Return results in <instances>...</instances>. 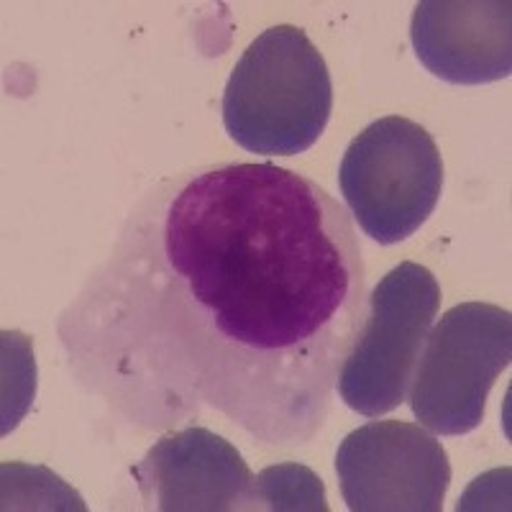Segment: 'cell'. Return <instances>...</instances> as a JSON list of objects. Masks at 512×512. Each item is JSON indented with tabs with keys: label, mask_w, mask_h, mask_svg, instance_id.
<instances>
[{
	"label": "cell",
	"mask_w": 512,
	"mask_h": 512,
	"mask_svg": "<svg viewBox=\"0 0 512 512\" xmlns=\"http://www.w3.org/2000/svg\"><path fill=\"white\" fill-rule=\"evenodd\" d=\"M369 315L349 213L269 162L164 177L59 315L88 395L139 431L205 410L256 443L305 446Z\"/></svg>",
	"instance_id": "obj_1"
},
{
	"label": "cell",
	"mask_w": 512,
	"mask_h": 512,
	"mask_svg": "<svg viewBox=\"0 0 512 512\" xmlns=\"http://www.w3.org/2000/svg\"><path fill=\"white\" fill-rule=\"evenodd\" d=\"M223 126L241 149L295 157L323 136L333 82L323 54L297 26H272L249 44L223 90Z\"/></svg>",
	"instance_id": "obj_2"
},
{
	"label": "cell",
	"mask_w": 512,
	"mask_h": 512,
	"mask_svg": "<svg viewBox=\"0 0 512 512\" xmlns=\"http://www.w3.org/2000/svg\"><path fill=\"white\" fill-rule=\"evenodd\" d=\"M338 185L369 239L400 244L441 200L443 159L436 139L410 118H379L346 146Z\"/></svg>",
	"instance_id": "obj_3"
},
{
	"label": "cell",
	"mask_w": 512,
	"mask_h": 512,
	"mask_svg": "<svg viewBox=\"0 0 512 512\" xmlns=\"http://www.w3.org/2000/svg\"><path fill=\"white\" fill-rule=\"evenodd\" d=\"M512 359V315L500 305L461 303L431 328L410 384L425 431L464 436L484 420L489 390Z\"/></svg>",
	"instance_id": "obj_4"
},
{
	"label": "cell",
	"mask_w": 512,
	"mask_h": 512,
	"mask_svg": "<svg viewBox=\"0 0 512 512\" xmlns=\"http://www.w3.org/2000/svg\"><path fill=\"white\" fill-rule=\"evenodd\" d=\"M441 308L431 269L402 262L369 295L367 323L346 359L336 390L346 408L382 418L408 400L425 338Z\"/></svg>",
	"instance_id": "obj_5"
},
{
	"label": "cell",
	"mask_w": 512,
	"mask_h": 512,
	"mask_svg": "<svg viewBox=\"0 0 512 512\" xmlns=\"http://www.w3.org/2000/svg\"><path fill=\"white\" fill-rule=\"evenodd\" d=\"M336 474L351 512H438L451 484L441 441L402 420L351 431L336 451Z\"/></svg>",
	"instance_id": "obj_6"
},
{
	"label": "cell",
	"mask_w": 512,
	"mask_h": 512,
	"mask_svg": "<svg viewBox=\"0 0 512 512\" xmlns=\"http://www.w3.org/2000/svg\"><path fill=\"white\" fill-rule=\"evenodd\" d=\"M131 474L149 510H256V477L249 464L231 441L203 425L164 433Z\"/></svg>",
	"instance_id": "obj_7"
},
{
	"label": "cell",
	"mask_w": 512,
	"mask_h": 512,
	"mask_svg": "<svg viewBox=\"0 0 512 512\" xmlns=\"http://www.w3.org/2000/svg\"><path fill=\"white\" fill-rule=\"evenodd\" d=\"M410 41L425 70L451 85H487L512 72L510 0H420Z\"/></svg>",
	"instance_id": "obj_8"
},
{
	"label": "cell",
	"mask_w": 512,
	"mask_h": 512,
	"mask_svg": "<svg viewBox=\"0 0 512 512\" xmlns=\"http://www.w3.org/2000/svg\"><path fill=\"white\" fill-rule=\"evenodd\" d=\"M256 510L328 512L326 489L318 474L300 464L267 466L256 477Z\"/></svg>",
	"instance_id": "obj_9"
}]
</instances>
